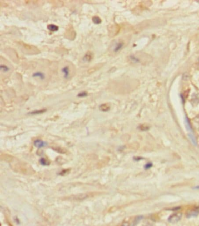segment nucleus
<instances>
[{
    "mask_svg": "<svg viewBox=\"0 0 199 226\" xmlns=\"http://www.w3.org/2000/svg\"><path fill=\"white\" fill-rule=\"evenodd\" d=\"M182 216V214L181 213H177L173 214H172L171 216H169L168 219V221L171 223H176L178 222L181 219Z\"/></svg>",
    "mask_w": 199,
    "mask_h": 226,
    "instance_id": "1",
    "label": "nucleus"
},
{
    "mask_svg": "<svg viewBox=\"0 0 199 226\" xmlns=\"http://www.w3.org/2000/svg\"><path fill=\"white\" fill-rule=\"evenodd\" d=\"M93 58V54L91 52H88L85 54L83 58V61L86 62H90Z\"/></svg>",
    "mask_w": 199,
    "mask_h": 226,
    "instance_id": "2",
    "label": "nucleus"
},
{
    "mask_svg": "<svg viewBox=\"0 0 199 226\" xmlns=\"http://www.w3.org/2000/svg\"><path fill=\"white\" fill-rule=\"evenodd\" d=\"M61 72L63 73L64 75V77L67 79L69 78V68L68 66L64 67L62 70H61Z\"/></svg>",
    "mask_w": 199,
    "mask_h": 226,
    "instance_id": "3",
    "label": "nucleus"
},
{
    "mask_svg": "<svg viewBox=\"0 0 199 226\" xmlns=\"http://www.w3.org/2000/svg\"><path fill=\"white\" fill-rule=\"evenodd\" d=\"M32 77L39 78L40 80H43L45 79V75H44V73H43L42 72H35L34 73H33V75H32Z\"/></svg>",
    "mask_w": 199,
    "mask_h": 226,
    "instance_id": "4",
    "label": "nucleus"
},
{
    "mask_svg": "<svg viewBox=\"0 0 199 226\" xmlns=\"http://www.w3.org/2000/svg\"><path fill=\"white\" fill-rule=\"evenodd\" d=\"M34 145L36 147H37V148H42V147H44L46 145V144L42 140H37L34 141Z\"/></svg>",
    "mask_w": 199,
    "mask_h": 226,
    "instance_id": "5",
    "label": "nucleus"
},
{
    "mask_svg": "<svg viewBox=\"0 0 199 226\" xmlns=\"http://www.w3.org/2000/svg\"><path fill=\"white\" fill-rule=\"evenodd\" d=\"M47 28L50 31H52V32H56L59 29V27L57 25H54V24H49V25H47Z\"/></svg>",
    "mask_w": 199,
    "mask_h": 226,
    "instance_id": "6",
    "label": "nucleus"
},
{
    "mask_svg": "<svg viewBox=\"0 0 199 226\" xmlns=\"http://www.w3.org/2000/svg\"><path fill=\"white\" fill-rule=\"evenodd\" d=\"M199 213V211L197 210H193L190 211L187 214V217H196L197 216V215Z\"/></svg>",
    "mask_w": 199,
    "mask_h": 226,
    "instance_id": "7",
    "label": "nucleus"
},
{
    "mask_svg": "<svg viewBox=\"0 0 199 226\" xmlns=\"http://www.w3.org/2000/svg\"><path fill=\"white\" fill-rule=\"evenodd\" d=\"M99 109L102 111L106 112L110 110V105L108 104H102L99 106Z\"/></svg>",
    "mask_w": 199,
    "mask_h": 226,
    "instance_id": "8",
    "label": "nucleus"
},
{
    "mask_svg": "<svg viewBox=\"0 0 199 226\" xmlns=\"http://www.w3.org/2000/svg\"><path fill=\"white\" fill-rule=\"evenodd\" d=\"M123 43H122V42L117 43L116 45H115V48L113 49L114 52H115V53L118 52H119L121 49L123 48Z\"/></svg>",
    "mask_w": 199,
    "mask_h": 226,
    "instance_id": "9",
    "label": "nucleus"
},
{
    "mask_svg": "<svg viewBox=\"0 0 199 226\" xmlns=\"http://www.w3.org/2000/svg\"><path fill=\"white\" fill-rule=\"evenodd\" d=\"M92 22L96 25H99V24H101L102 23V20L99 17L95 16V17L92 18Z\"/></svg>",
    "mask_w": 199,
    "mask_h": 226,
    "instance_id": "10",
    "label": "nucleus"
},
{
    "mask_svg": "<svg viewBox=\"0 0 199 226\" xmlns=\"http://www.w3.org/2000/svg\"><path fill=\"white\" fill-rule=\"evenodd\" d=\"M185 125H186V127L187 130H188V131H189L190 132H192V127H191L190 122L189 121V119H187V117L185 118Z\"/></svg>",
    "mask_w": 199,
    "mask_h": 226,
    "instance_id": "11",
    "label": "nucleus"
},
{
    "mask_svg": "<svg viewBox=\"0 0 199 226\" xmlns=\"http://www.w3.org/2000/svg\"><path fill=\"white\" fill-rule=\"evenodd\" d=\"M45 111H46V109H43V110H36L34 111H32V112L29 113V114H32V115H36V114H40L44 113Z\"/></svg>",
    "mask_w": 199,
    "mask_h": 226,
    "instance_id": "12",
    "label": "nucleus"
},
{
    "mask_svg": "<svg viewBox=\"0 0 199 226\" xmlns=\"http://www.w3.org/2000/svg\"><path fill=\"white\" fill-rule=\"evenodd\" d=\"M189 137L190 138V141H192V142L193 145H195V146L197 145V141H196V139L195 138V136L193 134H189Z\"/></svg>",
    "mask_w": 199,
    "mask_h": 226,
    "instance_id": "13",
    "label": "nucleus"
},
{
    "mask_svg": "<svg viewBox=\"0 0 199 226\" xmlns=\"http://www.w3.org/2000/svg\"><path fill=\"white\" fill-rule=\"evenodd\" d=\"M0 69L3 72H7L10 70L9 68L5 64H1V66H0Z\"/></svg>",
    "mask_w": 199,
    "mask_h": 226,
    "instance_id": "14",
    "label": "nucleus"
},
{
    "mask_svg": "<svg viewBox=\"0 0 199 226\" xmlns=\"http://www.w3.org/2000/svg\"><path fill=\"white\" fill-rule=\"evenodd\" d=\"M142 216H138L135 219H134V222L133 223V225H136L137 224H138V222L142 219Z\"/></svg>",
    "mask_w": 199,
    "mask_h": 226,
    "instance_id": "15",
    "label": "nucleus"
},
{
    "mask_svg": "<svg viewBox=\"0 0 199 226\" xmlns=\"http://www.w3.org/2000/svg\"><path fill=\"white\" fill-rule=\"evenodd\" d=\"M88 95V94L87 91H82V92L79 93L77 95V97H81V98L85 97H87Z\"/></svg>",
    "mask_w": 199,
    "mask_h": 226,
    "instance_id": "16",
    "label": "nucleus"
},
{
    "mask_svg": "<svg viewBox=\"0 0 199 226\" xmlns=\"http://www.w3.org/2000/svg\"><path fill=\"white\" fill-rule=\"evenodd\" d=\"M152 167V163H148L147 164L145 165V169H148L151 168Z\"/></svg>",
    "mask_w": 199,
    "mask_h": 226,
    "instance_id": "17",
    "label": "nucleus"
},
{
    "mask_svg": "<svg viewBox=\"0 0 199 226\" xmlns=\"http://www.w3.org/2000/svg\"><path fill=\"white\" fill-rule=\"evenodd\" d=\"M40 162H41V163L43 165H46V163H47V162L46 161V160L44 158H42L41 159V160H40Z\"/></svg>",
    "mask_w": 199,
    "mask_h": 226,
    "instance_id": "18",
    "label": "nucleus"
},
{
    "mask_svg": "<svg viewBox=\"0 0 199 226\" xmlns=\"http://www.w3.org/2000/svg\"><path fill=\"white\" fill-rule=\"evenodd\" d=\"M121 226H129V224L127 222H125V223H123L122 225Z\"/></svg>",
    "mask_w": 199,
    "mask_h": 226,
    "instance_id": "19",
    "label": "nucleus"
},
{
    "mask_svg": "<svg viewBox=\"0 0 199 226\" xmlns=\"http://www.w3.org/2000/svg\"><path fill=\"white\" fill-rule=\"evenodd\" d=\"M195 189H199V186H196L195 187H194Z\"/></svg>",
    "mask_w": 199,
    "mask_h": 226,
    "instance_id": "20",
    "label": "nucleus"
}]
</instances>
